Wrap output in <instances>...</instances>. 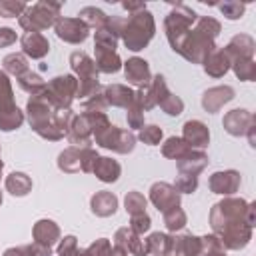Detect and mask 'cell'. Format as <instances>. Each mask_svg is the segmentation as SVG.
<instances>
[{
	"label": "cell",
	"mask_w": 256,
	"mask_h": 256,
	"mask_svg": "<svg viewBox=\"0 0 256 256\" xmlns=\"http://www.w3.org/2000/svg\"><path fill=\"white\" fill-rule=\"evenodd\" d=\"M222 32V26L212 16H198L194 28L184 36L176 54L186 58L192 64H204V60L216 50V38Z\"/></svg>",
	"instance_id": "6da1fadb"
},
{
	"label": "cell",
	"mask_w": 256,
	"mask_h": 256,
	"mask_svg": "<svg viewBox=\"0 0 256 256\" xmlns=\"http://www.w3.org/2000/svg\"><path fill=\"white\" fill-rule=\"evenodd\" d=\"M254 208H256V204L246 202L242 198H232V196L214 204L210 210V226H212L214 236H218L224 228H228L232 224L246 222V224L254 226Z\"/></svg>",
	"instance_id": "7a4b0ae2"
},
{
	"label": "cell",
	"mask_w": 256,
	"mask_h": 256,
	"mask_svg": "<svg viewBox=\"0 0 256 256\" xmlns=\"http://www.w3.org/2000/svg\"><path fill=\"white\" fill-rule=\"evenodd\" d=\"M56 108L46 100L44 92L30 96L28 104H26V114H28V122L30 128L44 140L50 142H58L64 138V132L56 126Z\"/></svg>",
	"instance_id": "3957f363"
},
{
	"label": "cell",
	"mask_w": 256,
	"mask_h": 256,
	"mask_svg": "<svg viewBox=\"0 0 256 256\" xmlns=\"http://www.w3.org/2000/svg\"><path fill=\"white\" fill-rule=\"evenodd\" d=\"M156 34V22L154 16L148 10L130 14L128 18H124V28H122V42L128 50L132 52H140L144 50L150 40Z\"/></svg>",
	"instance_id": "277c9868"
},
{
	"label": "cell",
	"mask_w": 256,
	"mask_h": 256,
	"mask_svg": "<svg viewBox=\"0 0 256 256\" xmlns=\"http://www.w3.org/2000/svg\"><path fill=\"white\" fill-rule=\"evenodd\" d=\"M70 68H72V72L76 74V80H78L76 98L88 100V98L102 92V86H100V80H98L100 72H98L94 60L86 52H82V50L72 52L70 54Z\"/></svg>",
	"instance_id": "5b68a950"
},
{
	"label": "cell",
	"mask_w": 256,
	"mask_h": 256,
	"mask_svg": "<svg viewBox=\"0 0 256 256\" xmlns=\"http://www.w3.org/2000/svg\"><path fill=\"white\" fill-rule=\"evenodd\" d=\"M60 10L62 4L60 2H50V0H40L32 6H28L24 10V14L18 18L20 28H24L26 32H44L48 28H52L58 18H60Z\"/></svg>",
	"instance_id": "8992f818"
},
{
	"label": "cell",
	"mask_w": 256,
	"mask_h": 256,
	"mask_svg": "<svg viewBox=\"0 0 256 256\" xmlns=\"http://www.w3.org/2000/svg\"><path fill=\"white\" fill-rule=\"evenodd\" d=\"M196 20H198V14L192 8H188L186 4L172 6L170 14L164 18V30H166V38L174 52H178L180 42L190 32V28L196 24Z\"/></svg>",
	"instance_id": "52a82bcc"
},
{
	"label": "cell",
	"mask_w": 256,
	"mask_h": 256,
	"mask_svg": "<svg viewBox=\"0 0 256 256\" xmlns=\"http://www.w3.org/2000/svg\"><path fill=\"white\" fill-rule=\"evenodd\" d=\"M76 92H78V80L72 74H64V76H56L46 84L44 96L46 100L56 108V110H68L72 106V102L76 100Z\"/></svg>",
	"instance_id": "ba28073f"
},
{
	"label": "cell",
	"mask_w": 256,
	"mask_h": 256,
	"mask_svg": "<svg viewBox=\"0 0 256 256\" xmlns=\"http://www.w3.org/2000/svg\"><path fill=\"white\" fill-rule=\"evenodd\" d=\"M98 158V152L88 146V148H76V146H70L66 150L60 152L58 156V168L66 174H92V168H94V162Z\"/></svg>",
	"instance_id": "9c48e42d"
},
{
	"label": "cell",
	"mask_w": 256,
	"mask_h": 256,
	"mask_svg": "<svg viewBox=\"0 0 256 256\" xmlns=\"http://www.w3.org/2000/svg\"><path fill=\"white\" fill-rule=\"evenodd\" d=\"M92 140L98 146H102L106 150H112L116 154H130L136 148V136H134V132L132 130H124V128H118L114 124H110L108 128H104L102 132H98Z\"/></svg>",
	"instance_id": "30bf717a"
},
{
	"label": "cell",
	"mask_w": 256,
	"mask_h": 256,
	"mask_svg": "<svg viewBox=\"0 0 256 256\" xmlns=\"http://www.w3.org/2000/svg\"><path fill=\"white\" fill-rule=\"evenodd\" d=\"M56 36L68 44H82L90 36V28L80 20V18H64L60 16L58 22L54 24Z\"/></svg>",
	"instance_id": "8fae6325"
},
{
	"label": "cell",
	"mask_w": 256,
	"mask_h": 256,
	"mask_svg": "<svg viewBox=\"0 0 256 256\" xmlns=\"http://www.w3.org/2000/svg\"><path fill=\"white\" fill-rule=\"evenodd\" d=\"M180 198H182V194L168 182H156L150 188V202L162 214L172 210V208H176V206H180Z\"/></svg>",
	"instance_id": "7c38bea8"
},
{
	"label": "cell",
	"mask_w": 256,
	"mask_h": 256,
	"mask_svg": "<svg viewBox=\"0 0 256 256\" xmlns=\"http://www.w3.org/2000/svg\"><path fill=\"white\" fill-rule=\"evenodd\" d=\"M242 184V176L238 170H222V172H214L208 180L210 192L220 194V196H232L240 190Z\"/></svg>",
	"instance_id": "4fadbf2b"
},
{
	"label": "cell",
	"mask_w": 256,
	"mask_h": 256,
	"mask_svg": "<svg viewBox=\"0 0 256 256\" xmlns=\"http://www.w3.org/2000/svg\"><path fill=\"white\" fill-rule=\"evenodd\" d=\"M254 124H256L254 114L248 112V110H244V108L230 110V112L224 116V120H222L224 130H226L230 136H236V138H238V136H246L248 130H250Z\"/></svg>",
	"instance_id": "5bb4252c"
},
{
	"label": "cell",
	"mask_w": 256,
	"mask_h": 256,
	"mask_svg": "<svg viewBox=\"0 0 256 256\" xmlns=\"http://www.w3.org/2000/svg\"><path fill=\"white\" fill-rule=\"evenodd\" d=\"M66 140L72 146H76V148H88V146H92V142H94L92 140V128H90V122H88V118H86L84 112L80 116L74 114L68 130H66Z\"/></svg>",
	"instance_id": "9a60e30c"
},
{
	"label": "cell",
	"mask_w": 256,
	"mask_h": 256,
	"mask_svg": "<svg viewBox=\"0 0 256 256\" xmlns=\"http://www.w3.org/2000/svg\"><path fill=\"white\" fill-rule=\"evenodd\" d=\"M32 238H34V246L36 248H46V250H52V246L60 240V226L54 222V220H48V218H42L34 224L32 228Z\"/></svg>",
	"instance_id": "2e32d148"
},
{
	"label": "cell",
	"mask_w": 256,
	"mask_h": 256,
	"mask_svg": "<svg viewBox=\"0 0 256 256\" xmlns=\"http://www.w3.org/2000/svg\"><path fill=\"white\" fill-rule=\"evenodd\" d=\"M124 68V76L128 80V84L136 86V88H142V86H148L150 80H152V72H150V64L144 60V58H128L126 64H122Z\"/></svg>",
	"instance_id": "e0dca14e"
},
{
	"label": "cell",
	"mask_w": 256,
	"mask_h": 256,
	"mask_svg": "<svg viewBox=\"0 0 256 256\" xmlns=\"http://www.w3.org/2000/svg\"><path fill=\"white\" fill-rule=\"evenodd\" d=\"M192 150H204L210 144V130L204 122L200 120H188L182 128V136H180Z\"/></svg>",
	"instance_id": "ac0fdd59"
},
{
	"label": "cell",
	"mask_w": 256,
	"mask_h": 256,
	"mask_svg": "<svg viewBox=\"0 0 256 256\" xmlns=\"http://www.w3.org/2000/svg\"><path fill=\"white\" fill-rule=\"evenodd\" d=\"M234 88L232 86H214V88H208L204 94H202V108L208 112V114H216L220 112V108H224L228 102L234 100Z\"/></svg>",
	"instance_id": "d6986e66"
},
{
	"label": "cell",
	"mask_w": 256,
	"mask_h": 256,
	"mask_svg": "<svg viewBox=\"0 0 256 256\" xmlns=\"http://www.w3.org/2000/svg\"><path fill=\"white\" fill-rule=\"evenodd\" d=\"M114 244L120 246V248H124L132 256H148L146 240H142V236L136 234L130 226H124V228H120L114 234Z\"/></svg>",
	"instance_id": "ffe728a7"
},
{
	"label": "cell",
	"mask_w": 256,
	"mask_h": 256,
	"mask_svg": "<svg viewBox=\"0 0 256 256\" xmlns=\"http://www.w3.org/2000/svg\"><path fill=\"white\" fill-rule=\"evenodd\" d=\"M20 46H22V54L32 60H42L50 52V42L40 32H24V36L20 38Z\"/></svg>",
	"instance_id": "44dd1931"
},
{
	"label": "cell",
	"mask_w": 256,
	"mask_h": 256,
	"mask_svg": "<svg viewBox=\"0 0 256 256\" xmlns=\"http://www.w3.org/2000/svg\"><path fill=\"white\" fill-rule=\"evenodd\" d=\"M202 240L194 234H180L170 236V248L166 256H200Z\"/></svg>",
	"instance_id": "7402d4cb"
},
{
	"label": "cell",
	"mask_w": 256,
	"mask_h": 256,
	"mask_svg": "<svg viewBox=\"0 0 256 256\" xmlns=\"http://www.w3.org/2000/svg\"><path fill=\"white\" fill-rule=\"evenodd\" d=\"M254 50H256V42L252 36L248 34H236L224 48V52L228 54L230 62L236 60H250L254 58Z\"/></svg>",
	"instance_id": "603a6c76"
},
{
	"label": "cell",
	"mask_w": 256,
	"mask_h": 256,
	"mask_svg": "<svg viewBox=\"0 0 256 256\" xmlns=\"http://www.w3.org/2000/svg\"><path fill=\"white\" fill-rule=\"evenodd\" d=\"M102 96L106 100L108 106L114 108H130V104L134 102V90L124 86V84H108L102 88Z\"/></svg>",
	"instance_id": "cb8c5ba5"
},
{
	"label": "cell",
	"mask_w": 256,
	"mask_h": 256,
	"mask_svg": "<svg viewBox=\"0 0 256 256\" xmlns=\"http://www.w3.org/2000/svg\"><path fill=\"white\" fill-rule=\"evenodd\" d=\"M90 210L92 214H96L98 218H108L114 216L118 210V198L116 194L108 192V190H100L90 198Z\"/></svg>",
	"instance_id": "d4e9b609"
},
{
	"label": "cell",
	"mask_w": 256,
	"mask_h": 256,
	"mask_svg": "<svg viewBox=\"0 0 256 256\" xmlns=\"http://www.w3.org/2000/svg\"><path fill=\"white\" fill-rule=\"evenodd\" d=\"M92 174L104 184H114V182H118V178L122 174V166L108 156H98L94 162Z\"/></svg>",
	"instance_id": "484cf974"
},
{
	"label": "cell",
	"mask_w": 256,
	"mask_h": 256,
	"mask_svg": "<svg viewBox=\"0 0 256 256\" xmlns=\"http://www.w3.org/2000/svg\"><path fill=\"white\" fill-rule=\"evenodd\" d=\"M178 174H188V176H200V172L208 166V154L204 150H190L184 158L178 162Z\"/></svg>",
	"instance_id": "4316f807"
},
{
	"label": "cell",
	"mask_w": 256,
	"mask_h": 256,
	"mask_svg": "<svg viewBox=\"0 0 256 256\" xmlns=\"http://www.w3.org/2000/svg\"><path fill=\"white\" fill-rule=\"evenodd\" d=\"M202 66H204V72H206L210 78H222V76L230 70L232 62H230L228 54L224 52V48H216V50L204 60Z\"/></svg>",
	"instance_id": "83f0119b"
},
{
	"label": "cell",
	"mask_w": 256,
	"mask_h": 256,
	"mask_svg": "<svg viewBox=\"0 0 256 256\" xmlns=\"http://www.w3.org/2000/svg\"><path fill=\"white\" fill-rule=\"evenodd\" d=\"M96 52V68L98 72H104V74H116L122 70V58L118 56V52H112V50H104V48H94Z\"/></svg>",
	"instance_id": "f1b7e54d"
},
{
	"label": "cell",
	"mask_w": 256,
	"mask_h": 256,
	"mask_svg": "<svg viewBox=\"0 0 256 256\" xmlns=\"http://www.w3.org/2000/svg\"><path fill=\"white\" fill-rule=\"evenodd\" d=\"M6 190L16 198L28 196L32 190V178L24 172H12L10 176H6Z\"/></svg>",
	"instance_id": "f546056e"
},
{
	"label": "cell",
	"mask_w": 256,
	"mask_h": 256,
	"mask_svg": "<svg viewBox=\"0 0 256 256\" xmlns=\"http://www.w3.org/2000/svg\"><path fill=\"white\" fill-rule=\"evenodd\" d=\"M18 80V86L26 92V94H30V96H36V94H42L44 90H46V80L38 74V72H34V70H26L22 76H18L16 78Z\"/></svg>",
	"instance_id": "4dcf8cb0"
},
{
	"label": "cell",
	"mask_w": 256,
	"mask_h": 256,
	"mask_svg": "<svg viewBox=\"0 0 256 256\" xmlns=\"http://www.w3.org/2000/svg\"><path fill=\"white\" fill-rule=\"evenodd\" d=\"M192 148L180 138V136H170L164 144H162V156L164 158H170V160H180V158H184L188 152H190Z\"/></svg>",
	"instance_id": "1f68e13d"
},
{
	"label": "cell",
	"mask_w": 256,
	"mask_h": 256,
	"mask_svg": "<svg viewBox=\"0 0 256 256\" xmlns=\"http://www.w3.org/2000/svg\"><path fill=\"white\" fill-rule=\"evenodd\" d=\"M22 124H24V112H22L18 106L0 110V130H2V132L18 130Z\"/></svg>",
	"instance_id": "d6a6232c"
},
{
	"label": "cell",
	"mask_w": 256,
	"mask_h": 256,
	"mask_svg": "<svg viewBox=\"0 0 256 256\" xmlns=\"http://www.w3.org/2000/svg\"><path fill=\"white\" fill-rule=\"evenodd\" d=\"M2 66H4V72L6 74H10V76H22L26 70H30V66H28V58L24 56V54H20V52H16V54H8L4 60H2Z\"/></svg>",
	"instance_id": "836d02e7"
},
{
	"label": "cell",
	"mask_w": 256,
	"mask_h": 256,
	"mask_svg": "<svg viewBox=\"0 0 256 256\" xmlns=\"http://www.w3.org/2000/svg\"><path fill=\"white\" fill-rule=\"evenodd\" d=\"M78 18H80L88 28H94V30L104 28V24H106V20H108V16H106L100 8H96V6H86V8H82L80 14H78Z\"/></svg>",
	"instance_id": "e575fe53"
},
{
	"label": "cell",
	"mask_w": 256,
	"mask_h": 256,
	"mask_svg": "<svg viewBox=\"0 0 256 256\" xmlns=\"http://www.w3.org/2000/svg\"><path fill=\"white\" fill-rule=\"evenodd\" d=\"M146 248H148V254L152 256H166L170 248V236L164 232H152L146 238Z\"/></svg>",
	"instance_id": "d590c367"
},
{
	"label": "cell",
	"mask_w": 256,
	"mask_h": 256,
	"mask_svg": "<svg viewBox=\"0 0 256 256\" xmlns=\"http://www.w3.org/2000/svg\"><path fill=\"white\" fill-rule=\"evenodd\" d=\"M162 216H164V226L168 228V232H174V234L180 232V230H184L186 224H188V216H186V212L180 206L164 212Z\"/></svg>",
	"instance_id": "8d00e7d4"
},
{
	"label": "cell",
	"mask_w": 256,
	"mask_h": 256,
	"mask_svg": "<svg viewBox=\"0 0 256 256\" xmlns=\"http://www.w3.org/2000/svg\"><path fill=\"white\" fill-rule=\"evenodd\" d=\"M124 206H126V212L130 216H136V214H144L146 212V206H148V200L142 192H128L126 198H124Z\"/></svg>",
	"instance_id": "74e56055"
},
{
	"label": "cell",
	"mask_w": 256,
	"mask_h": 256,
	"mask_svg": "<svg viewBox=\"0 0 256 256\" xmlns=\"http://www.w3.org/2000/svg\"><path fill=\"white\" fill-rule=\"evenodd\" d=\"M230 68L234 70L236 78H240L242 82H252L256 78V62H254V58H250V60H236V62H232Z\"/></svg>",
	"instance_id": "f35d334b"
},
{
	"label": "cell",
	"mask_w": 256,
	"mask_h": 256,
	"mask_svg": "<svg viewBox=\"0 0 256 256\" xmlns=\"http://www.w3.org/2000/svg\"><path fill=\"white\" fill-rule=\"evenodd\" d=\"M14 104V90H12V82L8 78V74L4 70H0V110L12 108Z\"/></svg>",
	"instance_id": "ab89813d"
},
{
	"label": "cell",
	"mask_w": 256,
	"mask_h": 256,
	"mask_svg": "<svg viewBox=\"0 0 256 256\" xmlns=\"http://www.w3.org/2000/svg\"><path fill=\"white\" fill-rule=\"evenodd\" d=\"M110 250H112L110 240H108V238H98V240L92 242L88 248H84V250L78 248V250L74 252V256H108Z\"/></svg>",
	"instance_id": "60d3db41"
},
{
	"label": "cell",
	"mask_w": 256,
	"mask_h": 256,
	"mask_svg": "<svg viewBox=\"0 0 256 256\" xmlns=\"http://www.w3.org/2000/svg\"><path fill=\"white\" fill-rule=\"evenodd\" d=\"M162 136H164L162 134V128L156 126V124H150V126H142L140 128L136 140H140V142H144L148 146H158L162 142Z\"/></svg>",
	"instance_id": "b9f144b4"
},
{
	"label": "cell",
	"mask_w": 256,
	"mask_h": 256,
	"mask_svg": "<svg viewBox=\"0 0 256 256\" xmlns=\"http://www.w3.org/2000/svg\"><path fill=\"white\" fill-rule=\"evenodd\" d=\"M168 116H180L182 112H184V100L180 98V96H176V94H166L162 100H160V104H158Z\"/></svg>",
	"instance_id": "7bdbcfd3"
},
{
	"label": "cell",
	"mask_w": 256,
	"mask_h": 256,
	"mask_svg": "<svg viewBox=\"0 0 256 256\" xmlns=\"http://www.w3.org/2000/svg\"><path fill=\"white\" fill-rule=\"evenodd\" d=\"M28 8L26 2L22 0H0V16L2 18H20L24 10Z\"/></svg>",
	"instance_id": "ee69618b"
},
{
	"label": "cell",
	"mask_w": 256,
	"mask_h": 256,
	"mask_svg": "<svg viewBox=\"0 0 256 256\" xmlns=\"http://www.w3.org/2000/svg\"><path fill=\"white\" fill-rule=\"evenodd\" d=\"M200 240H202V252H200V256H226L222 242L214 234H206Z\"/></svg>",
	"instance_id": "f6af8a7d"
},
{
	"label": "cell",
	"mask_w": 256,
	"mask_h": 256,
	"mask_svg": "<svg viewBox=\"0 0 256 256\" xmlns=\"http://www.w3.org/2000/svg\"><path fill=\"white\" fill-rule=\"evenodd\" d=\"M118 42H120V40H118L114 34H110L106 28H100V30L94 32V48H104V50L116 52Z\"/></svg>",
	"instance_id": "bcb514c9"
},
{
	"label": "cell",
	"mask_w": 256,
	"mask_h": 256,
	"mask_svg": "<svg viewBox=\"0 0 256 256\" xmlns=\"http://www.w3.org/2000/svg\"><path fill=\"white\" fill-rule=\"evenodd\" d=\"M134 100H136V104H138L144 112H148V110H152V108H156V106H158V104H156V96H154V92H152L150 84H148V86L138 88V90L134 92Z\"/></svg>",
	"instance_id": "7dc6e473"
},
{
	"label": "cell",
	"mask_w": 256,
	"mask_h": 256,
	"mask_svg": "<svg viewBox=\"0 0 256 256\" xmlns=\"http://www.w3.org/2000/svg\"><path fill=\"white\" fill-rule=\"evenodd\" d=\"M218 8H220V12H222L228 20H240L242 14H244V10H246V4H240V2H236V0H226V2L218 4Z\"/></svg>",
	"instance_id": "c3c4849f"
},
{
	"label": "cell",
	"mask_w": 256,
	"mask_h": 256,
	"mask_svg": "<svg viewBox=\"0 0 256 256\" xmlns=\"http://www.w3.org/2000/svg\"><path fill=\"white\" fill-rule=\"evenodd\" d=\"M126 120H128V126L134 130H140L144 126V110L136 104V100L130 104V108H126Z\"/></svg>",
	"instance_id": "681fc988"
},
{
	"label": "cell",
	"mask_w": 256,
	"mask_h": 256,
	"mask_svg": "<svg viewBox=\"0 0 256 256\" xmlns=\"http://www.w3.org/2000/svg\"><path fill=\"white\" fill-rule=\"evenodd\" d=\"M174 188L180 194H192L198 190V176H188V174H178Z\"/></svg>",
	"instance_id": "f907efd6"
},
{
	"label": "cell",
	"mask_w": 256,
	"mask_h": 256,
	"mask_svg": "<svg viewBox=\"0 0 256 256\" xmlns=\"http://www.w3.org/2000/svg\"><path fill=\"white\" fill-rule=\"evenodd\" d=\"M130 228L136 232V234H146L150 228H152V220L148 216V212L144 214H136V216H130Z\"/></svg>",
	"instance_id": "816d5d0a"
},
{
	"label": "cell",
	"mask_w": 256,
	"mask_h": 256,
	"mask_svg": "<svg viewBox=\"0 0 256 256\" xmlns=\"http://www.w3.org/2000/svg\"><path fill=\"white\" fill-rule=\"evenodd\" d=\"M78 250V238L76 236H64L62 240H58V256H74V252Z\"/></svg>",
	"instance_id": "f5cc1de1"
},
{
	"label": "cell",
	"mask_w": 256,
	"mask_h": 256,
	"mask_svg": "<svg viewBox=\"0 0 256 256\" xmlns=\"http://www.w3.org/2000/svg\"><path fill=\"white\" fill-rule=\"evenodd\" d=\"M106 108H108V104H106L102 92L92 96V98H88V100H84V112H106Z\"/></svg>",
	"instance_id": "db71d44e"
},
{
	"label": "cell",
	"mask_w": 256,
	"mask_h": 256,
	"mask_svg": "<svg viewBox=\"0 0 256 256\" xmlns=\"http://www.w3.org/2000/svg\"><path fill=\"white\" fill-rule=\"evenodd\" d=\"M2 256H36V248H34V244L16 246V248H8Z\"/></svg>",
	"instance_id": "11a10c76"
},
{
	"label": "cell",
	"mask_w": 256,
	"mask_h": 256,
	"mask_svg": "<svg viewBox=\"0 0 256 256\" xmlns=\"http://www.w3.org/2000/svg\"><path fill=\"white\" fill-rule=\"evenodd\" d=\"M16 32L12 30V28H0V48H8V46H12L14 42H16Z\"/></svg>",
	"instance_id": "9f6ffc18"
},
{
	"label": "cell",
	"mask_w": 256,
	"mask_h": 256,
	"mask_svg": "<svg viewBox=\"0 0 256 256\" xmlns=\"http://www.w3.org/2000/svg\"><path fill=\"white\" fill-rule=\"evenodd\" d=\"M122 8H124V10H128L130 14H136V12L148 10V8H146V2H122Z\"/></svg>",
	"instance_id": "6f0895ef"
},
{
	"label": "cell",
	"mask_w": 256,
	"mask_h": 256,
	"mask_svg": "<svg viewBox=\"0 0 256 256\" xmlns=\"http://www.w3.org/2000/svg\"><path fill=\"white\" fill-rule=\"evenodd\" d=\"M246 136H248V142H250V146H252V148H256V124H254L250 130H248V134H246Z\"/></svg>",
	"instance_id": "680465c9"
},
{
	"label": "cell",
	"mask_w": 256,
	"mask_h": 256,
	"mask_svg": "<svg viewBox=\"0 0 256 256\" xmlns=\"http://www.w3.org/2000/svg\"><path fill=\"white\" fill-rule=\"evenodd\" d=\"M108 256H128V252L124 250V248H120V246H112V250H110V254Z\"/></svg>",
	"instance_id": "91938a15"
},
{
	"label": "cell",
	"mask_w": 256,
	"mask_h": 256,
	"mask_svg": "<svg viewBox=\"0 0 256 256\" xmlns=\"http://www.w3.org/2000/svg\"><path fill=\"white\" fill-rule=\"evenodd\" d=\"M2 170H4V162H2V148H0V176H2Z\"/></svg>",
	"instance_id": "94428289"
},
{
	"label": "cell",
	"mask_w": 256,
	"mask_h": 256,
	"mask_svg": "<svg viewBox=\"0 0 256 256\" xmlns=\"http://www.w3.org/2000/svg\"><path fill=\"white\" fill-rule=\"evenodd\" d=\"M0 204H2V192H0Z\"/></svg>",
	"instance_id": "6125c7cd"
}]
</instances>
